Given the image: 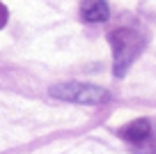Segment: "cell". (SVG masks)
I'll list each match as a JSON object with an SVG mask.
<instances>
[{
  "label": "cell",
  "mask_w": 156,
  "mask_h": 154,
  "mask_svg": "<svg viewBox=\"0 0 156 154\" xmlns=\"http://www.w3.org/2000/svg\"><path fill=\"white\" fill-rule=\"evenodd\" d=\"M48 94L58 101H69V104H83V106H99L110 101V92L106 87L92 85V83H78V81H62L51 85Z\"/></svg>",
  "instance_id": "6da1fadb"
},
{
  "label": "cell",
  "mask_w": 156,
  "mask_h": 154,
  "mask_svg": "<svg viewBox=\"0 0 156 154\" xmlns=\"http://www.w3.org/2000/svg\"><path fill=\"white\" fill-rule=\"evenodd\" d=\"M110 46L112 55H115V76H124L126 69L131 67V62L136 60V55L142 51V39L136 30L131 28H119L110 32Z\"/></svg>",
  "instance_id": "7a4b0ae2"
},
{
  "label": "cell",
  "mask_w": 156,
  "mask_h": 154,
  "mask_svg": "<svg viewBox=\"0 0 156 154\" xmlns=\"http://www.w3.org/2000/svg\"><path fill=\"white\" fill-rule=\"evenodd\" d=\"M117 134L122 136L126 143L142 145V143H147V140L151 138V122L147 120V117H138V120H133V122H129V124H124L122 129L117 131Z\"/></svg>",
  "instance_id": "3957f363"
},
{
  "label": "cell",
  "mask_w": 156,
  "mask_h": 154,
  "mask_svg": "<svg viewBox=\"0 0 156 154\" xmlns=\"http://www.w3.org/2000/svg\"><path fill=\"white\" fill-rule=\"evenodd\" d=\"M80 16L85 23H103L110 16V7L106 0H85L80 7Z\"/></svg>",
  "instance_id": "277c9868"
},
{
  "label": "cell",
  "mask_w": 156,
  "mask_h": 154,
  "mask_svg": "<svg viewBox=\"0 0 156 154\" xmlns=\"http://www.w3.org/2000/svg\"><path fill=\"white\" fill-rule=\"evenodd\" d=\"M5 19H7V9L0 5V28H2V23H5Z\"/></svg>",
  "instance_id": "5b68a950"
}]
</instances>
